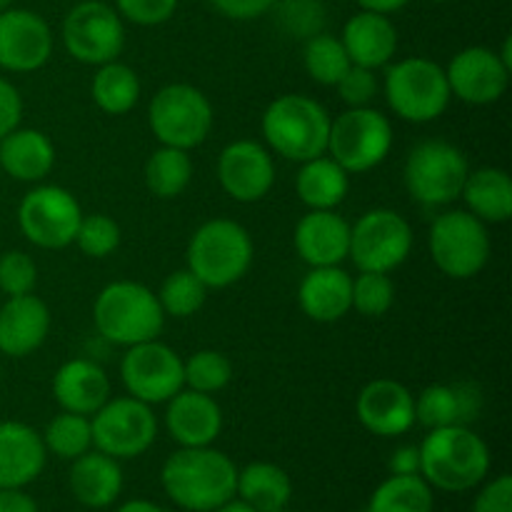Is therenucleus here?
Instances as JSON below:
<instances>
[{
  "label": "nucleus",
  "mask_w": 512,
  "mask_h": 512,
  "mask_svg": "<svg viewBox=\"0 0 512 512\" xmlns=\"http://www.w3.org/2000/svg\"><path fill=\"white\" fill-rule=\"evenodd\" d=\"M165 495L188 512H213L238 488V465L213 445L178 448L160 470Z\"/></svg>",
  "instance_id": "obj_1"
},
{
  "label": "nucleus",
  "mask_w": 512,
  "mask_h": 512,
  "mask_svg": "<svg viewBox=\"0 0 512 512\" xmlns=\"http://www.w3.org/2000/svg\"><path fill=\"white\" fill-rule=\"evenodd\" d=\"M420 450V475L433 490L468 493L490 473V448L470 425L428 430Z\"/></svg>",
  "instance_id": "obj_2"
},
{
  "label": "nucleus",
  "mask_w": 512,
  "mask_h": 512,
  "mask_svg": "<svg viewBox=\"0 0 512 512\" xmlns=\"http://www.w3.org/2000/svg\"><path fill=\"white\" fill-rule=\"evenodd\" d=\"M330 113L323 103L303 93L278 95L260 118L265 148L293 163L325 155L330 135Z\"/></svg>",
  "instance_id": "obj_3"
},
{
  "label": "nucleus",
  "mask_w": 512,
  "mask_h": 512,
  "mask_svg": "<svg viewBox=\"0 0 512 512\" xmlns=\"http://www.w3.org/2000/svg\"><path fill=\"white\" fill-rule=\"evenodd\" d=\"M93 323L98 335H103L108 343L130 348L158 338L163 333L165 313L158 295L148 285L115 280L95 295Z\"/></svg>",
  "instance_id": "obj_4"
},
{
  "label": "nucleus",
  "mask_w": 512,
  "mask_h": 512,
  "mask_svg": "<svg viewBox=\"0 0 512 512\" xmlns=\"http://www.w3.org/2000/svg\"><path fill=\"white\" fill-rule=\"evenodd\" d=\"M253 255V238L238 220L213 218L195 230L185 258L210 290H223L248 275Z\"/></svg>",
  "instance_id": "obj_5"
},
{
  "label": "nucleus",
  "mask_w": 512,
  "mask_h": 512,
  "mask_svg": "<svg viewBox=\"0 0 512 512\" xmlns=\"http://www.w3.org/2000/svg\"><path fill=\"white\" fill-rule=\"evenodd\" d=\"M383 93L390 110L415 125L438 120L453 100L443 65L420 55L385 65Z\"/></svg>",
  "instance_id": "obj_6"
},
{
  "label": "nucleus",
  "mask_w": 512,
  "mask_h": 512,
  "mask_svg": "<svg viewBox=\"0 0 512 512\" xmlns=\"http://www.w3.org/2000/svg\"><path fill=\"white\" fill-rule=\"evenodd\" d=\"M470 163L458 145L448 140H423L408 153L403 183L410 198L425 208H445L460 198Z\"/></svg>",
  "instance_id": "obj_7"
},
{
  "label": "nucleus",
  "mask_w": 512,
  "mask_h": 512,
  "mask_svg": "<svg viewBox=\"0 0 512 512\" xmlns=\"http://www.w3.org/2000/svg\"><path fill=\"white\" fill-rule=\"evenodd\" d=\"M213 123V103L195 85H163L150 100L148 125L160 145H170V148L190 153L208 140Z\"/></svg>",
  "instance_id": "obj_8"
},
{
  "label": "nucleus",
  "mask_w": 512,
  "mask_h": 512,
  "mask_svg": "<svg viewBox=\"0 0 512 512\" xmlns=\"http://www.w3.org/2000/svg\"><path fill=\"white\" fill-rule=\"evenodd\" d=\"M428 248L435 268L453 280H470L488 265L493 243L488 225L468 210H445L433 220Z\"/></svg>",
  "instance_id": "obj_9"
},
{
  "label": "nucleus",
  "mask_w": 512,
  "mask_h": 512,
  "mask_svg": "<svg viewBox=\"0 0 512 512\" xmlns=\"http://www.w3.org/2000/svg\"><path fill=\"white\" fill-rule=\"evenodd\" d=\"M393 123L388 115L368 108H348L330 123L325 153L350 175L375 170L393 150Z\"/></svg>",
  "instance_id": "obj_10"
},
{
  "label": "nucleus",
  "mask_w": 512,
  "mask_h": 512,
  "mask_svg": "<svg viewBox=\"0 0 512 512\" xmlns=\"http://www.w3.org/2000/svg\"><path fill=\"white\" fill-rule=\"evenodd\" d=\"M413 250V228L390 208H373L350 225L348 258L358 273H393Z\"/></svg>",
  "instance_id": "obj_11"
},
{
  "label": "nucleus",
  "mask_w": 512,
  "mask_h": 512,
  "mask_svg": "<svg viewBox=\"0 0 512 512\" xmlns=\"http://www.w3.org/2000/svg\"><path fill=\"white\" fill-rule=\"evenodd\" d=\"M93 448L115 460H133L148 453L158 438V418L153 405L123 395L110 398L90 415Z\"/></svg>",
  "instance_id": "obj_12"
},
{
  "label": "nucleus",
  "mask_w": 512,
  "mask_h": 512,
  "mask_svg": "<svg viewBox=\"0 0 512 512\" xmlns=\"http://www.w3.org/2000/svg\"><path fill=\"white\" fill-rule=\"evenodd\" d=\"M60 38L73 60L83 65H105L118 60L125 48V20L103 0L73 5L60 25Z\"/></svg>",
  "instance_id": "obj_13"
},
{
  "label": "nucleus",
  "mask_w": 512,
  "mask_h": 512,
  "mask_svg": "<svg viewBox=\"0 0 512 512\" xmlns=\"http://www.w3.org/2000/svg\"><path fill=\"white\" fill-rule=\"evenodd\" d=\"M78 198L63 185H35L18 205V228L30 245L43 250H63L78 233Z\"/></svg>",
  "instance_id": "obj_14"
},
{
  "label": "nucleus",
  "mask_w": 512,
  "mask_h": 512,
  "mask_svg": "<svg viewBox=\"0 0 512 512\" xmlns=\"http://www.w3.org/2000/svg\"><path fill=\"white\" fill-rule=\"evenodd\" d=\"M120 380L130 398L145 405H163L185 388L183 358L158 338L125 348Z\"/></svg>",
  "instance_id": "obj_15"
},
{
  "label": "nucleus",
  "mask_w": 512,
  "mask_h": 512,
  "mask_svg": "<svg viewBox=\"0 0 512 512\" xmlns=\"http://www.w3.org/2000/svg\"><path fill=\"white\" fill-rule=\"evenodd\" d=\"M512 68L503 63L498 50L485 45H470L445 68L450 95L465 105H493L508 93Z\"/></svg>",
  "instance_id": "obj_16"
},
{
  "label": "nucleus",
  "mask_w": 512,
  "mask_h": 512,
  "mask_svg": "<svg viewBox=\"0 0 512 512\" xmlns=\"http://www.w3.org/2000/svg\"><path fill=\"white\" fill-rule=\"evenodd\" d=\"M53 30L48 20L28 8L0 13V68L8 73H35L53 55Z\"/></svg>",
  "instance_id": "obj_17"
},
{
  "label": "nucleus",
  "mask_w": 512,
  "mask_h": 512,
  "mask_svg": "<svg viewBox=\"0 0 512 512\" xmlns=\"http://www.w3.org/2000/svg\"><path fill=\"white\" fill-rule=\"evenodd\" d=\"M218 183L235 203H258L275 185L273 155L258 140H233L218 155Z\"/></svg>",
  "instance_id": "obj_18"
},
{
  "label": "nucleus",
  "mask_w": 512,
  "mask_h": 512,
  "mask_svg": "<svg viewBox=\"0 0 512 512\" xmlns=\"http://www.w3.org/2000/svg\"><path fill=\"white\" fill-rule=\"evenodd\" d=\"M355 415L368 433L400 438L415 425V395L398 380H370L358 393Z\"/></svg>",
  "instance_id": "obj_19"
},
{
  "label": "nucleus",
  "mask_w": 512,
  "mask_h": 512,
  "mask_svg": "<svg viewBox=\"0 0 512 512\" xmlns=\"http://www.w3.org/2000/svg\"><path fill=\"white\" fill-rule=\"evenodd\" d=\"M165 405V430L180 448H205L223 433V410L213 395L183 388Z\"/></svg>",
  "instance_id": "obj_20"
},
{
  "label": "nucleus",
  "mask_w": 512,
  "mask_h": 512,
  "mask_svg": "<svg viewBox=\"0 0 512 512\" xmlns=\"http://www.w3.org/2000/svg\"><path fill=\"white\" fill-rule=\"evenodd\" d=\"M293 245L310 268L343 265L350 250V223L335 210H308L295 225Z\"/></svg>",
  "instance_id": "obj_21"
},
{
  "label": "nucleus",
  "mask_w": 512,
  "mask_h": 512,
  "mask_svg": "<svg viewBox=\"0 0 512 512\" xmlns=\"http://www.w3.org/2000/svg\"><path fill=\"white\" fill-rule=\"evenodd\" d=\"M340 43H343L350 63L360 65V68L380 70L393 63L400 38L390 15L360 10L345 20Z\"/></svg>",
  "instance_id": "obj_22"
},
{
  "label": "nucleus",
  "mask_w": 512,
  "mask_h": 512,
  "mask_svg": "<svg viewBox=\"0 0 512 512\" xmlns=\"http://www.w3.org/2000/svg\"><path fill=\"white\" fill-rule=\"evenodd\" d=\"M50 333V310L35 293L15 295L0 305V353L28 358Z\"/></svg>",
  "instance_id": "obj_23"
},
{
  "label": "nucleus",
  "mask_w": 512,
  "mask_h": 512,
  "mask_svg": "<svg viewBox=\"0 0 512 512\" xmlns=\"http://www.w3.org/2000/svg\"><path fill=\"white\" fill-rule=\"evenodd\" d=\"M45 458L48 450L38 430L18 420L0 423V490L25 488L38 480Z\"/></svg>",
  "instance_id": "obj_24"
},
{
  "label": "nucleus",
  "mask_w": 512,
  "mask_h": 512,
  "mask_svg": "<svg viewBox=\"0 0 512 512\" xmlns=\"http://www.w3.org/2000/svg\"><path fill=\"white\" fill-rule=\"evenodd\" d=\"M298 303L313 323H338L353 310V275L340 265L310 268L300 280Z\"/></svg>",
  "instance_id": "obj_25"
},
{
  "label": "nucleus",
  "mask_w": 512,
  "mask_h": 512,
  "mask_svg": "<svg viewBox=\"0 0 512 512\" xmlns=\"http://www.w3.org/2000/svg\"><path fill=\"white\" fill-rule=\"evenodd\" d=\"M53 398L60 410L93 415L110 400V378L95 360L73 358L53 375Z\"/></svg>",
  "instance_id": "obj_26"
},
{
  "label": "nucleus",
  "mask_w": 512,
  "mask_h": 512,
  "mask_svg": "<svg viewBox=\"0 0 512 512\" xmlns=\"http://www.w3.org/2000/svg\"><path fill=\"white\" fill-rule=\"evenodd\" d=\"M68 485L73 498L80 505L93 510L110 508L123 493V468L120 460L100 453V450H88L80 458L70 460Z\"/></svg>",
  "instance_id": "obj_27"
},
{
  "label": "nucleus",
  "mask_w": 512,
  "mask_h": 512,
  "mask_svg": "<svg viewBox=\"0 0 512 512\" xmlns=\"http://www.w3.org/2000/svg\"><path fill=\"white\" fill-rule=\"evenodd\" d=\"M55 168V145L38 128H15L0 138V170L18 183H43Z\"/></svg>",
  "instance_id": "obj_28"
},
{
  "label": "nucleus",
  "mask_w": 512,
  "mask_h": 512,
  "mask_svg": "<svg viewBox=\"0 0 512 512\" xmlns=\"http://www.w3.org/2000/svg\"><path fill=\"white\" fill-rule=\"evenodd\" d=\"M460 198H463L465 210L483 220L485 225L508 223L512 218V178L503 168L485 165V168L470 170Z\"/></svg>",
  "instance_id": "obj_29"
},
{
  "label": "nucleus",
  "mask_w": 512,
  "mask_h": 512,
  "mask_svg": "<svg viewBox=\"0 0 512 512\" xmlns=\"http://www.w3.org/2000/svg\"><path fill=\"white\" fill-rule=\"evenodd\" d=\"M295 193L308 210H335L350 193V173L328 153L300 163Z\"/></svg>",
  "instance_id": "obj_30"
},
{
  "label": "nucleus",
  "mask_w": 512,
  "mask_h": 512,
  "mask_svg": "<svg viewBox=\"0 0 512 512\" xmlns=\"http://www.w3.org/2000/svg\"><path fill=\"white\" fill-rule=\"evenodd\" d=\"M235 498L245 500L258 512H285L293 498V480L280 465L258 460L238 468Z\"/></svg>",
  "instance_id": "obj_31"
},
{
  "label": "nucleus",
  "mask_w": 512,
  "mask_h": 512,
  "mask_svg": "<svg viewBox=\"0 0 512 512\" xmlns=\"http://www.w3.org/2000/svg\"><path fill=\"white\" fill-rule=\"evenodd\" d=\"M143 85H140L138 73L130 65L120 60L98 65L90 83V95L95 105L108 115H125L138 105Z\"/></svg>",
  "instance_id": "obj_32"
},
{
  "label": "nucleus",
  "mask_w": 512,
  "mask_h": 512,
  "mask_svg": "<svg viewBox=\"0 0 512 512\" xmlns=\"http://www.w3.org/2000/svg\"><path fill=\"white\" fill-rule=\"evenodd\" d=\"M193 170L195 168L188 150L160 145V148L153 150L150 158L145 160V188H148L155 198L173 200L188 190L190 180H193Z\"/></svg>",
  "instance_id": "obj_33"
},
{
  "label": "nucleus",
  "mask_w": 512,
  "mask_h": 512,
  "mask_svg": "<svg viewBox=\"0 0 512 512\" xmlns=\"http://www.w3.org/2000/svg\"><path fill=\"white\" fill-rule=\"evenodd\" d=\"M433 488L423 475H390L373 490L365 512H433Z\"/></svg>",
  "instance_id": "obj_34"
},
{
  "label": "nucleus",
  "mask_w": 512,
  "mask_h": 512,
  "mask_svg": "<svg viewBox=\"0 0 512 512\" xmlns=\"http://www.w3.org/2000/svg\"><path fill=\"white\" fill-rule=\"evenodd\" d=\"M40 438H43L45 450L60 460H75L83 453H88V450H93L90 418L88 415L68 413V410H60V415H55V418L45 425Z\"/></svg>",
  "instance_id": "obj_35"
},
{
  "label": "nucleus",
  "mask_w": 512,
  "mask_h": 512,
  "mask_svg": "<svg viewBox=\"0 0 512 512\" xmlns=\"http://www.w3.org/2000/svg\"><path fill=\"white\" fill-rule=\"evenodd\" d=\"M303 68L310 78L318 85H328L335 88L340 78L345 75V70L350 68V58L345 53L340 38L330 33H318L313 38L303 40Z\"/></svg>",
  "instance_id": "obj_36"
},
{
  "label": "nucleus",
  "mask_w": 512,
  "mask_h": 512,
  "mask_svg": "<svg viewBox=\"0 0 512 512\" xmlns=\"http://www.w3.org/2000/svg\"><path fill=\"white\" fill-rule=\"evenodd\" d=\"M208 290V285L193 270L183 268L170 273L155 295H158V303L163 308L165 318L170 315V318L183 320L203 310L205 300H208Z\"/></svg>",
  "instance_id": "obj_37"
},
{
  "label": "nucleus",
  "mask_w": 512,
  "mask_h": 512,
  "mask_svg": "<svg viewBox=\"0 0 512 512\" xmlns=\"http://www.w3.org/2000/svg\"><path fill=\"white\" fill-rule=\"evenodd\" d=\"M183 380L185 388L195 390V393L215 395L228 388L233 380V363L220 350H198L188 360H183Z\"/></svg>",
  "instance_id": "obj_38"
},
{
  "label": "nucleus",
  "mask_w": 512,
  "mask_h": 512,
  "mask_svg": "<svg viewBox=\"0 0 512 512\" xmlns=\"http://www.w3.org/2000/svg\"><path fill=\"white\" fill-rule=\"evenodd\" d=\"M415 423L423 428H448L460 423V403L455 385H428L415 395Z\"/></svg>",
  "instance_id": "obj_39"
},
{
  "label": "nucleus",
  "mask_w": 512,
  "mask_h": 512,
  "mask_svg": "<svg viewBox=\"0 0 512 512\" xmlns=\"http://www.w3.org/2000/svg\"><path fill=\"white\" fill-rule=\"evenodd\" d=\"M395 303L390 273H358L353 280V310L363 318H383Z\"/></svg>",
  "instance_id": "obj_40"
},
{
  "label": "nucleus",
  "mask_w": 512,
  "mask_h": 512,
  "mask_svg": "<svg viewBox=\"0 0 512 512\" xmlns=\"http://www.w3.org/2000/svg\"><path fill=\"white\" fill-rule=\"evenodd\" d=\"M73 243L78 245L80 253L88 255V258L103 260L118 250L120 225L105 213L83 215V218H80L78 233H75Z\"/></svg>",
  "instance_id": "obj_41"
},
{
  "label": "nucleus",
  "mask_w": 512,
  "mask_h": 512,
  "mask_svg": "<svg viewBox=\"0 0 512 512\" xmlns=\"http://www.w3.org/2000/svg\"><path fill=\"white\" fill-rule=\"evenodd\" d=\"M278 15L280 28L288 35L300 40H308L313 35L323 33L325 8L323 0H275L273 5Z\"/></svg>",
  "instance_id": "obj_42"
},
{
  "label": "nucleus",
  "mask_w": 512,
  "mask_h": 512,
  "mask_svg": "<svg viewBox=\"0 0 512 512\" xmlns=\"http://www.w3.org/2000/svg\"><path fill=\"white\" fill-rule=\"evenodd\" d=\"M38 285V265L23 250H5L0 255V293L5 298L35 293Z\"/></svg>",
  "instance_id": "obj_43"
},
{
  "label": "nucleus",
  "mask_w": 512,
  "mask_h": 512,
  "mask_svg": "<svg viewBox=\"0 0 512 512\" xmlns=\"http://www.w3.org/2000/svg\"><path fill=\"white\" fill-rule=\"evenodd\" d=\"M180 0H115L113 8L118 10L125 23L140 25V28H155L168 23L178 10Z\"/></svg>",
  "instance_id": "obj_44"
},
{
  "label": "nucleus",
  "mask_w": 512,
  "mask_h": 512,
  "mask_svg": "<svg viewBox=\"0 0 512 512\" xmlns=\"http://www.w3.org/2000/svg\"><path fill=\"white\" fill-rule=\"evenodd\" d=\"M335 88H338L340 100H343L348 108H368L375 100V95H378L380 83L375 70L350 65V68L345 70L343 78L335 83Z\"/></svg>",
  "instance_id": "obj_45"
},
{
  "label": "nucleus",
  "mask_w": 512,
  "mask_h": 512,
  "mask_svg": "<svg viewBox=\"0 0 512 512\" xmlns=\"http://www.w3.org/2000/svg\"><path fill=\"white\" fill-rule=\"evenodd\" d=\"M470 512H512V478L508 473L478 485Z\"/></svg>",
  "instance_id": "obj_46"
},
{
  "label": "nucleus",
  "mask_w": 512,
  "mask_h": 512,
  "mask_svg": "<svg viewBox=\"0 0 512 512\" xmlns=\"http://www.w3.org/2000/svg\"><path fill=\"white\" fill-rule=\"evenodd\" d=\"M23 120V98L20 90L0 75V138L15 130Z\"/></svg>",
  "instance_id": "obj_47"
},
{
  "label": "nucleus",
  "mask_w": 512,
  "mask_h": 512,
  "mask_svg": "<svg viewBox=\"0 0 512 512\" xmlns=\"http://www.w3.org/2000/svg\"><path fill=\"white\" fill-rule=\"evenodd\" d=\"M215 10H218L223 18L228 20H255L263 18L265 13H270L275 5V0H210Z\"/></svg>",
  "instance_id": "obj_48"
},
{
  "label": "nucleus",
  "mask_w": 512,
  "mask_h": 512,
  "mask_svg": "<svg viewBox=\"0 0 512 512\" xmlns=\"http://www.w3.org/2000/svg\"><path fill=\"white\" fill-rule=\"evenodd\" d=\"M455 393H458L460 403V423L470 425L483 410V395H480V388L473 383H458L455 385Z\"/></svg>",
  "instance_id": "obj_49"
},
{
  "label": "nucleus",
  "mask_w": 512,
  "mask_h": 512,
  "mask_svg": "<svg viewBox=\"0 0 512 512\" xmlns=\"http://www.w3.org/2000/svg\"><path fill=\"white\" fill-rule=\"evenodd\" d=\"M390 475H420V450L418 445H400L390 455Z\"/></svg>",
  "instance_id": "obj_50"
},
{
  "label": "nucleus",
  "mask_w": 512,
  "mask_h": 512,
  "mask_svg": "<svg viewBox=\"0 0 512 512\" xmlns=\"http://www.w3.org/2000/svg\"><path fill=\"white\" fill-rule=\"evenodd\" d=\"M0 512H40L33 495L23 488H3L0 490Z\"/></svg>",
  "instance_id": "obj_51"
},
{
  "label": "nucleus",
  "mask_w": 512,
  "mask_h": 512,
  "mask_svg": "<svg viewBox=\"0 0 512 512\" xmlns=\"http://www.w3.org/2000/svg\"><path fill=\"white\" fill-rule=\"evenodd\" d=\"M358 5L360 10H370V13L393 15L403 10L405 5H410V0H358Z\"/></svg>",
  "instance_id": "obj_52"
},
{
  "label": "nucleus",
  "mask_w": 512,
  "mask_h": 512,
  "mask_svg": "<svg viewBox=\"0 0 512 512\" xmlns=\"http://www.w3.org/2000/svg\"><path fill=\"white\" fill-rule=\"evenodd\" d=\"M115 512H168V510H163L158 503H153V500L135 498V500H128V503L120 505Z\"/></svg>",
  "instance_id": "obj_53"
},
{
  "label": "nucleus",
  "mask_w": 512,
  "mask_h": 512,
  "mask_svg": "<svg viewBox=\"0 0 512 512\" xmlns=\"http://www.w3.org/2000/svg\"><path fill=\"white\" fill-rule=\"evenodd\" d=\"M213 512H258V510L250 508V505L245 503V500L230 498L228 503H223V505H220V508H215Z\"/></svg>",
  "instance_id": "obj_54"
},
{
  "label": "nucleus",
  "mask_w": 512,
  "mask_h": 512,
  "mask_svg": "<svg viewBox=\"0 0 512 512\" xmlns=\"http://www.w3.org/2000/svg\"><path fill=\"white\" fill-rule=\"evenodd\" d=\"M13 5H15V0H0V13L8 8H13Z\"/></svg>",
  "instance_id": "obj_55"
},
{
  "label": "nucleus",
  "mask_w": 512,
  "mask_h": 512,
  "mask_svg": "<svg viewBox=\"0 0 512 512\" xmlns=\"http://www.w3.org/2000/svg\"><path fill=\"white\" fill-rule=\"evenodd\" d=\"M430 3H448V0H430Z\"/></svg>",
  "instance_id": "obj_56"
}]
</instances>
